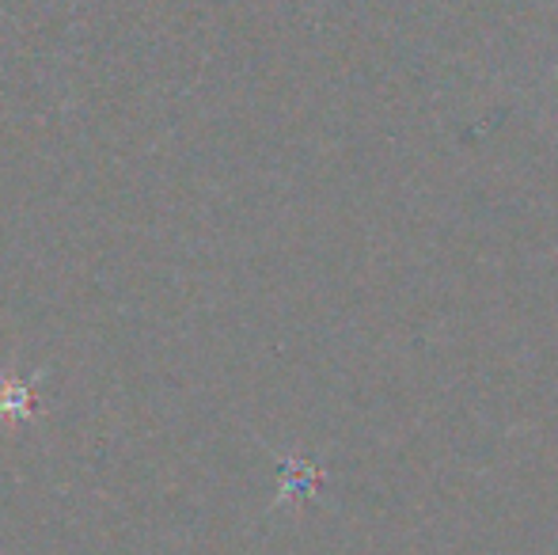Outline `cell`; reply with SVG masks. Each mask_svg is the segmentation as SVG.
<instances>
[{
  "mask_svg": "<svg viewBox=\"0 0 558 555\" xmlns=\"http://www.w3.org/2000/svg\"><path fill=\"white\" fill-rule=\"evenodd\" d=\"M31 408H35V400H31V385H23V381H8V385H0V415L23 419V415H31Z\"/></svg>",
  "mask_w": 558,
  "mask_h": 555,
  "instance_id": "cell-1",
  "label": "cell"
}]
</instances>
